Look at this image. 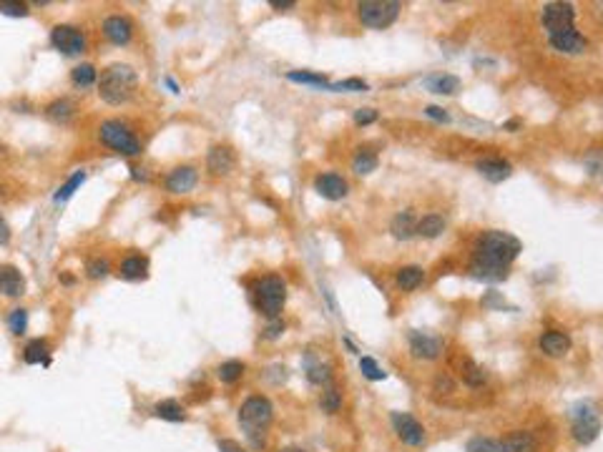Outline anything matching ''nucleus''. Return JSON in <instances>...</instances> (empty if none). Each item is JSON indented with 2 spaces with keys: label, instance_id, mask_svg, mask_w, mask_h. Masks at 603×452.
<instances>
[{
  "label": "nucleus",
  "instance_id": "f257e3e1",
  "mask_svg": "<svg viewBox=\"0 0 603 452\" xmlns=\"http://www.w3.org/2000/svg\"><path fill=\"white\" fill-rule=\"evenodd\" d=\"M520 242L508 231H486L475 244V254H472L470 271L475 279L483 282H500L508 276L511 267L520 254Z\"/></svg>",
  "mask_w": 603,
  "mask_h": 452
},
{
  "label": "nucleus",
  "instance_id": "f03ea898",
  "mask_svg": "<svg viewBox=\"0 0 603 452\" xmlns=\"http://www.w3.org/2000/svg\"><path fill=\"white\" fill-rule=\"evenodd\" d=\"M272 417H274L272 402L262 394H254L249 400H244V405L239 407V422H242L244 433H247V437L251 440V445L256 450L264 447V430L272 425Z\"/></svg>",
  "mask_w": 603,
  "mask_h": 452
},
{
  "label": "nucleus",
  "instance_id": "7ed1b4c3",
  "mask_svg": "<svg viewBox=\"0 0 603 452\" xmlns=\"http://www.w3.org/2000/svg\"><path fill=\"white\" fill-rule=\"evenodd\" d=\"M136 71L126 63H116V66L106 68L104 76L99 81V93L106 103L121 106L131 99L136 91Z\"/></svg>",
  "mask_w": 603,
  "mask_h": 452
},
{
  "label": "nucleus",
  "instance_id": "20e7f679",
  "mask_svg": "<svg viewBox=\"0 0 603 452\" xmlns=\"http://www.w3.org/2000/svg\"><path fill=\"white\" fill-rule=\"evenodd\" d=\"M284 299H287V284L279 276L269 274L256 282V307L264 317L276 319L284 307Z\"/></svg>",
  "mask_w": 603,
  "mask_h": 452
},
{
  "label": "nucleus",
  "instance_id": "39448f33",
  "mask_svg": "<svg viewBox=\"0 0 603 452\" xmlns=\"http://www.w3.org/2000/svg\"><path fill=\"white\" fill-rule=\"evenodd\" d=\"M402 6L397 0H365L357 6V15H360L362 26L367 28H387L393 26L397 15H400Z\"/></svg>",
  "mask_w": 603,
  "mask_h": 452
},
{
  "label": "nucleus",
  "instance_id": "423d86ee",
  "mask_svg": "<svg viewBox=\"0 0 603 452\" xmlns=\"http://www.w3.org/2000/svg\"><path fill=\"white\" fill-rule=\"evenodd\" d=\"M99 133L106 146H111L113 151L124 153V156H138L141 153V141L121 121H104Z\"/></svg>",
  "mask_w": 603,
  "mask_h": 452
},
{
  "label": "nucleus",
  "instance_id": "0eeeda50",
  "mask_svg": "<svg viewBox=\"0 0 603 452\" xmlns=\"http://www.w3.org/2000/svg\"><path fill=\"white\" fill-rule=\"evenodd\" d=\"M573 18H576V10L570 3H545L543 6V26L548 31V38L573 31Z\"/></svg>",
  "mask_w": 603,
  "mask_h": 452
},
{
  "label": "nucleus",
  "instance_id": "6e6552de",
  "mask_svg": "<svg viewBox=\"0 0 603 452\" xmlns=\"http://www.w3.org/2000/svg\"><path fill=\"white\" fill-rule=\"evenodd\" d=\"M601 433V422H598L596 410L590 405H578L573 412V437L581 445H590Z\"/></svg>",
  "mask_w": 603,
  "mask_h": 452
},
{
  "label": "nucleus",
  "instance_id": "1a4fd4ad",
  "mask_svg": "<svg viewBox=\"0 0 603 452\" xmlns=\"http://www.w3.org/2000/svg\"><path fill=\"white\" fill-rule=\"evenodd\" d=\"M390 419H393V427H395V433H397V437H400L405 445H410V447L425 445V427L420 425L410 412H393Z\"/></svg>",
  "mask_w": 603,
  "mask_h": 452
},
{
  "label": "nucleus",
  "instance_id": "9d476101",
  "mask_svg": "<svg viewBox=\"0 0 603 452\" xmlns=\"http://www.w3.org/2000/svg\"><path fill=\"white\" fill-rule=\"evenodd\" d=\"M51 43L63 56H81L85 51V38L79 28L73 26H56L51 31Z\"/></svg>",
  "mask_w": 603,
  "mask_h": 452
},
{
  "label": "nucleus",
  "instance_id": "9b49d317",
  "mask_svg": "<svg viewBox=\"0 0 603 452\" xmlns=\"http://www.w3.org/2000/svg\"><path fill=\"white\" fill-rule=\"evenodd\" d=\"M315 191L322 199L340 201V199L347 196V181H345L340 174H335V171H327V174H320V176L315 178Z\"/></svg>",
  "mask_w": 603,
  "mask_h": 452
},
{
  "label": "nucleus",
  "instance_id": "f8f14e48",
  "mask_svg": "<svg viewBox=\"0 0 603 452\" xmlns=\"http://www.w3.org/2000/svg\"><path fill=\"white\" fill-rule=\"evenodd\" d=\"M410 349L420 360H438L443 354V342L425 332H410Z\"/></svg>",
  "mask_w": 603,
  "mask_h": 452
},
{
  "label": "nucleus",
  "instance_id": "ddd939ff",
  "mask_svg": "<svg viewBox=\"0 0 603 452\" xmlns=\"http://www.w3.org/2000/svg\"><path fill=\"white\" fill-rule=\"evenodd\" d=\"M104 35H106V40H111L113 46H126L133 35L131 20L124 18V15H111V18H106L104 20Z\"/></svg>",
  "mask_w": 603,
  "mask_h": 452
},
{
  "label": "nucleus",
  "instance_id": "4468645a",
  "mask_svg": "<svg viewBox=\"0 0 603 452\" xmlns=\"http://www.w3.org/2000/svg\"><path fill=\"white\" fill-rule=\"evenodd\" d=\"M199 181V174L194 166H179V169H174L169 174V178H166V189L171 191V194H189L194 186H197Z\"/></svg>",
  "mask_w": 603,
  "mask_h": 452
},
{
  "label": "nucleus",
  "instance_id": "2eb2a0df",
  "mask_svg": "<svg viewBox=\"0 0 603 452\" xmlns=\"http://www.w3.org/2000/svg\"><path fill=\"white\" fill-rule=\"evenodd\" d=\"M548 40H551V46L556 48L558 53H565V56H581V53H586V48H588V40L578 33L576 28H573V31H565V33H561V35H551Z\"/></svg>",
  "mask_w": 603,
  "mask_h": 452
},
{
  "label": "nucleus",
  "instance_id": "dca6fc26",
  "mask_svg": "<svg viewBox=\"0 0 603 452\" xmlns=\"http://www.w3.org/2000/svg\"><path fill=\"white\" fill-rule=\"evenodd\" d=\"M0 294L6 296H23L26 294V279L18 269L10 264H0Z\"/></svg>",
  "mask_w": 603,
  "mask_h": 452
},
{
  "label": "nucleus",
  "instance_id": "f3484780",
  "mask_svg": "<svg viewBox=\"0 0 603 452\" xmlns=\"http://www.w3.org/2000/svg\"><path fill=\"white\" fill-rule=\"evenodd\" d=\"M206 166H209V171L214 176H226V174L234 169V153H231V149H226V146H214V149L209 151Z\"/></svg>",
  "mask_w": 603,
  "mask_h": 452
},
{
  "label": "nucleus",
  "instance_id": "a211bd4d",
  "mask_svg": "<svg viewBox=\"0 0 603 452\" xmlns=\"http://www.w3.org/2000/svg\"><path fill=\"white\" fill-rule=\"evenodd\" d=\"M538 344H540V352L548 354V357H563V354L570 349L568 335H563V332H556V329H551V332H543Z\"/></svg>",
  "mask_w": 603,
  "mask_h": 452
},
{
  "label": "nucleus",
  "instance_id": "6ab92c4d",
  "mask_svg": "<svg viewBox=\"0 0 603 452\" xmlns=\"http://www.w3.org/2000/svg\"><path fill=\"white\" fill-rule=\"evenodd\" d=\"M478 171L493 184H500L513 174L511 164L503 161V158H483V161H478Z\"/></svg>",
  "mask_w": 603,
  "mask_h": 452
},
{
  "label": "nucleus",
  "instance_id": "aec40b11",
  "mask_svg": "<svg viewBox=\"0 0 603 452\" xmlns=\"http://www.w3.org/2000/svg\"><path fill=\"white\" fill-rule=\"evenodd\" d=\"M505 452H538V440L533 437L531 433H523V430H515L505 437L503 442Z\"/></svg>",
  "mask_w": 603,
  "mask_h": 452
},
{
  "label": "nucleus",
  "instance_id": "412c9836",
  "mask_svg": "<svg viewBox=\"0 0 603 452\" xmlns=\"http://www.w3.org/2000/svg\"><path fill=\"white\" fill-rule=\"evenodd\" d=\"M304 369H307V380L312 382V385H327V382L332 380V369H329V365L317 360L315 354H307Z\"/></svg>",
  "mask_w": 603,
  "mask_h": 452
},
{
  "label": "nucleus",
  "instance_id": "4be33fe9",
  "mask_svg": "<svg viewBox=\"0 0 603 452\" xmlns=\"http://www.w3.org/2000/svg\"><path fill=\"white\" fill-rule=\"evenodd\" d=\"M118 271H121L124 279H131V282L144 279L146 271H149V259H146V256H138V254L126 256L124 262H121V269H118Z\"/></svg>",
  "mask_w": 603,
  "mask_h": 452
},
{
  "label": "nucleus",
  "instance_id": "5701e85b",
  "mask_svg": "<svg viewBox=\"0 0 603 452\" xmlns=\"http://www.w3.org/2000/svg\"><path fill=\"white\" fill-rule=\"evenodd\" d=\"M427 88L433 93H440V96H452V93L460 91V78L458 76H450V73L430 76V78H427Z\"/></svg>",
  "mask_w": 603,
  "mask_h": 452
},
{
  "label": "nucleus",
  "instance_id": "b1692460",
  "mask_svg": "<svg viewBox=\"0 0 603 452\" xmlns=\"http://www.w3.org/2000/svg\"><path fill=\"white\" fill-rule=\"evenodd\" d=\"M443 231H445V219L440 217V214H427V217H422L415 224V234H420L422 239H435Z\"/></svg>",
  "mask_w": 603,
  "mask_h": 452
},
{
  "label": "nucleus",
  "instance_id": "393cba45",
  "mask_svg": "<svg viewBox=\"0 0 603 452\" xmlns=\"http://www.w3.org/2000/svg\"><path fill=\"white\" fill-rule=\"evenodd\" d=\"M415 217H413V211H400L397 217L393 219V224H390V231H393L395 239H410V236H415Z\"/></svg>",
  "mask_w": 603,
  "mask_h": 452
},
{
  "label": "nucleus",
  "instance_id": "a878e982",
  "mask_svg": "<svg viewBox=\"0 0 603 452\" xmlns=\"http://www.w3.org/2000/svg\"><path fill=\"white\" fill-rule=\"evenodd\" d=\"M154 415L158 419H166V422H184L186 419V412L184 407L179 405L176 400H161L154 405Z\"/></svg>",
  "mask_w": 603,
  "mask_h": 452
},
{
  "label": "nucleus",
  "instance_id": "bb28decb",
  "mask_svg": "<svg viewBox=\"0 0 603 452\" xmlns=\"http://www.w3.org/2000/svg\"><path fill=\"white\" fill-rule=\"evenodd\" d=\"M422 279H425V271H422V267H402L400 271H397V287L402 289V292H413V289H418L420 284H422Z\"/></svg>",
  "mask_w": 603,
  "mask_h": 452
},
{
  "label": "nucleus",
  "instance_id": "cd10ccee",
  "mask_svg": "<svg viewBox=\"0 0 603 452\" xmlns=\"http://www.w3.org/2000/svg\"><path fill=\"white\" fill-rule=\"evenodd\" d=\"M23 360L28 365H51V357H48V342L46 340H33L23 349Z\"/></svg>",
  "mask_w": 603,
  "mask_h": 452
},
{
  "label": "nucleus",
  "instance_id": "c85d7f7f",
  "mask_svg": "<svg viewBox=\"0 0 603 452\" xmlns=\"http://www.w3.org/2000/svg\"><path fill=\"white\" fill-rule=\"evenodd\" d=\"M374 169H377V153H372V151H367V149H360L357 153H354L352 171L357 174V176H367V174H372Z\"/></svg>",
  "mask_w": 603,
  "mask_h": 452
},
{
  "label": "nucleus",
  "instance_id": "c756f323",
  "mask_svg": "<svg viewBox=\"0 0 603 452\" xmlns=\"http://www.w3.org/2000/svg\"><path fill=\"white\" fill-rule=\"evenodd\" d=\"M46 116L51 118V121H56V124H68V121L73 118V103L66 99L53 101V103L46 108Z\"/></svg>",
  "mask_w": 603,
  "mask_h": 452
},
{
  "label": "nucleus",
  "instance_id": "7c9ffc66",
  "mask_svg": "<svg viewBox=\"0 0 603 452\" xmlns=\"http://www.w3.org/2000/svg\"><path fill=\"white\" fill-rule=\"evenodd\" d=\"M287 78L292 83H304V85H317V88H329L327 76L322 73H309V71H289Z\"/></svg>",
  "mask_w": 603,
  "mask_h": 452
},
{
  "label": "nucleus",
  "instance_id": "2f4dec72",
  "mask_svg": "<svg viewBox=\"0 0 603 452\" xmlns=\"http://www.w3.org/2000/svg\"><path fill=\"white\" fill-rule=\"evenodd\" d=\"M83 181H85V171H83V169L76 171V174H73V176L68 178L66 184H63L58 191H56V201H68V199H71L73 194H76V191L81 189V184H83Z\"/></svg>",
  "mask_w": 603,
  "mask_h": 452
},
{
  "label": "nucleus",
  "instance_id": "473e14b6",
  "mask_svg": "<svg viewBox=\"0 0 603 452\" xmlns=\"http://www.w3.org/2000/svg\"><path fill=\"white\" fill-rule=\"evenodd\" d=\"M217 374H219V380H222V382H226V385H234L236 380H242L244 365H242V362H236V360H229V362H224V365H219Z\"/></svg>",
  "mask_w": 603,
  "mask_h": 452
},
{
  "label": "nucleus",
  "instance_id": "72a5a7b5",
  "mask_svg": "<svg viewBox=\"0 0 603 452\" xmlns=\"http://www.w3.org/2000/svg\"><path fill=\"white\" fill-rule=\"evenodd\" d=\"M320 407L327 415L340 412V407H342V392H340V390H337V387H329V390H324V392H322V397H320Z\"/></svg>",
  "mask_w": 603,
  "mask_h": 452
},
{
  "label": "nucleus",
  "instance_id": "f704fd0d",
  "mask_svg": "<svg viewBox=\"0 0 603 452\" xmlns=\"http://www.w3.org/2000/svg\"><path fill=\"white\" fill-rule=\"evenodd\" d=\"M71 78H73V83H76V85L85 88V85L96 83V78H99V76H96V68H93L91 63H81V66L73 68Z\"/></svg>",
  "mask_w": 603,
  "mask_h": 452
},
{
  "label": "nucleus",
  "instance_id": "c9c22d12",
  "mask_svg": "<svg viewBox=\"0 0 603 452\" xmlns=\"http://www.w3.org/2000/svg\"><path fill=\"white\" fill-rule=\"evenodd\" d=\"M465 452H505L503 442L498 440H490V437H472L468 442Z\"/></svg>",
  "mask_w": 603,
  "mask_h": 452
},
{
  "label": "nucleus",
  "instance_id": "e433bc0d",
  "mask_svg": "<svg viewBox=\"0 0 603 452\" xmlns=\"http://www.w3.org/2000/svg\"><path fill=\"white\" fill-rule=\"evenodd\" d=\"M370 85L365 83V81L360 78H347V81H337V83H329V91H335V93H362V91H367Z\"/></svg>",
  "mask_w": 603,
  "mask_h": 452
},
{
  "label": "nucleus",
  "instance_id": "4c0bfd02",
  "mask_svg": "<svg viewBox=\"0 0 603 452\" xmlns=\"http://www.w3.org/2000/svg\"><path fill=\"white\" fill-rule=\"evenodd\" d=\"M360 369H362V374H365L367 380H372V382H380V380H385V377H387V372L372 360V357H362Z\"/></svg>",
  "mask_w": 603,
  "mask_h": 452
},
{
  "label": "nucleus",
  "instance_id": "58836bf2",
  "mask_svg": "<svg viewBox=\"0 0 603 452\" xmlns=\"http://www.w3.org/2000/svg\"><path fill=\"white\" fill-rule=\"evenodd\" d=\"M8 327H10V332L18 337L26 335V329H28V312L26 309H13L10 317H8Z\"/></svg>",
  "mask_w": 603,
  "mask_h": 452
},
{
  "label": "nucleus",
  "instance_id": "ea45409f",
  "mask_svg": "<svg viewBox=\"0 0 603 452\" xmlns=\"http://www.w3.org/2000/svg\"><path fill=\"white\" fill-rule=\"evenodd\" d=\"M460 372H463V380H465L468 385H472V387L483 385V382H486V377H488L486 369H480L478 365H472V362H465Z\"/></svg>",
  "mask_w": 603,
  "mask_h": 452
},
{
  "label": "nucleus",
  "instance_id": "a19ab883",
  "mask_svg": "<svg viewBox=\"0 0 603 452\" xmlns=\"http://www.w3.org/2000/svg\"><path fill=\"white\" fill-rule=\"evenodd\" d=\"M0 13L10 15V18H26L28 6L26 3H18V0H0Z\"/></svg>",
  "mask_w": 603,
  "mask_h": 452
},
{
  "label": "nucleus",
  "instance_id": "79ce46f5",
  "mask_svg": "<svg viewBox=\"0 0 603 452\" xmlns=\"http://www.w3.org/2000/svg\"><path fill=\"white\" fill-rule=\"evenodd\" d=\"M108 262H106V259H91V262H88V267H85V271H88V276H91V279H104L106 274H108Z\"/></svg>",
  "mask_w": 603,
  "mask_h": 452
},
{
  "label": "nucleus",
  "instance_id": "37998d69",
  "mask_svg": "<svg viewBox=\"0 0 603 452\" xmlns=\"http://www.w3.org/2000/svg\"><path fill=\"white\" fill-rule=\"evenodd\" d=\"M377 121V111L374 108H357L354 111V124L357 126H370Z\"/></svg>",
  "mask_w": 603,
  "mask_h": 452
},
{
  "label": "nucleus",
  "instance_id": "c03bdc74",
  "mask_svg": "<svg viewBox=\"0 0 603 452\" xmlns=\"http://www.w3.org/2000/svg\"><path fill=\"white\" fill-rule=\"evenodd\" d=\"M425 116L435 118V121H443V124H447V121H450L447 111H445V108H440V106H427V108H425Z\"/></svg>",
  "mask_w": 603,
  "mask_h": 452
},
{
  "label": "nucleus",
  "instance_id": "a18cd8bd",
  "mask_svg": "<svg viewBox=\"0 0 603 452\" xmlns=\"http://www.w3.org/2000/svg\"><path fill=\"white\" fill-rule=\"evenodd\" d=\"M219 452H247L236 440H219Z\"/></svg>",
  "mask_w": 603,
  "mask_h": 452
},
{
  "label": "nucleus",
  "instance_id": "49530a36",
  "mask_svg": "<svg viewBox=\"0 0 603 452\" xmlns=\"http://www.w3.org/2000/svg\"><path fill=\"white\" fill-rule=\"evenodd\" d=\"M8 242H10V226H8L6 219L0 217V246H6Z\"/></svg>",
  "mask_w": 603,
  "mask_h": 452
},
{
  "label": "nucleus",
  "instance_id": "de8ad7c7",
  "mask_svg": "<svg viewBox=\"0 0 603 452\" xmlns=\"http://www.w3.org/2000/svg\"><path fill=\"white\" fill-rule=\"evenodd\" d=\"M282 332H284V324H282V321H272V324L267 327V337H269V340H276V337L282 335Z\"/></svg>",
  "mask_w": 603,
  "mask_h": 452
},
{
  "label": "nucleus",
  "instance_id": "09e8293b",
  "mask_svg": "<svg viewBox=\"0 0 603 452\" xmlns=\"http://www.w3.org/2000/svg\"><path fill=\"white\" fill-rule=\"evenodd\" d=\"M269 6L274 8V10H287V8H295L297 3H295V0H272Z\"/></svg>",
  "mask_w": 603,
  "mask_h": 452
},
{
  "label": "nucleus",
  "instance_id": "8fccbe9b",
  "mask_svg": "<svg viewBox=\"0 0 603 452\" xmlns=\"http://www.w3.org/2000/svg\"><path fill=\"white\" fill-rule=\"evenodd\" d=\"M131 171H133V178H136V181H138V178H141V181H146V178H149L144 174V169H131Z\"/></svg>",
  "mask_w": 603,
  "mask_h": 452
},
{
  "label": "nucleus",
  "instance_id": "3c124183",
  "mask_svg": "<svg viewBox=\"0 0 603 452\" xmlns=\"http://www.w3.org/2000/svg\"><path fill=\"white\" fill-rule=\"evenodd\" d=\"M518 126H520V121H515V118H513V121H508V124H505V128H508V131H515Z\"/></svg>",
  "mask_w": 603,
  "mask_h": 452
},
{
  "label": "nucleus",
  "instance_id": "603ef678",
  "mask_svg": "<svg viewBox=\"0 0 603 452\" xmlns=\"http://www.w3.org/2000/svg\"><path fill=\"white\" fill-rule=\"evenodd\" d=\"M166 85H169V88H171L174 93H179V85L174 83V78H166Z\"/></svg>",
  "mask_w": 603,
  "mask_h": 452
},
{
  "label": "nucleus",
  "instance_id": "864d4df0",
  "mask_svg": "<svg viewBox=\"0 0 603 452\" xmlns=\"http://www.w3.org/2000/svg\"><path fill=\"white\" fill-rule=\"evenodd\" d=\"M282 452H304V450H302V447H284Z\"/></svg>",
  "mask_w": 603,
  "mask_h": 452
}]
</instances>
